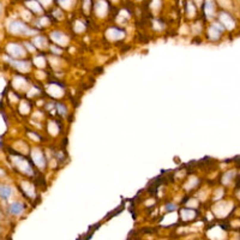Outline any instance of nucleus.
<instances>
[{
  "mask_svg": "<svg viewBox=\"0 0 240 240\" xmlns=\"http://www.w3.org/2000/svg\"><path fill=\"white\" fill-rule=\"evenodd\" d=\"M23 209H24V206L20 204V203H12L11 204V206H10V213L12 214V215H19L22 211H23Z\"/></svg>",
  "mask_w": 240,
  "mask_h": 240,
  "instance_id": "obj_1",
  "label": "nucleus"
},
{
  "mask_svg": "<svg viewBox=\"0 0 240 240\" xmlns=\"http://www.w3.org/2000/svg\"><path fill=\"white\" fill-rule=\"evenodd\" d=\"M11 195V189L9 186H0V197L3 199H7Z\"/></svg>",
  "mask_w": 240,
  "mask_h": 240,
  "instance_id": "obj_2",
  "label": "nucleus"
},
{
  "mask_svg": "<svg viewBox=\"0 0 240 240\" xmlns=\"http://www.w3.org/2000/svg\"><path fill=\"white\" fill-rule=\"evenodd\" d=\"M0 12H1V6H0Z\"/></svg>",
  "mask_w": 240,
  "mask_h": 240,
  "instance_id": "obj_3",
  "label": "nucleus"
}]
</instances>
